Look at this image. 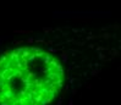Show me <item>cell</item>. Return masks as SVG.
<instances>
[{"label":"cell","mask_w":121,"mask_h":105,"mask_svg":"<svg viewBox=\"0 0 121 105\" xmlns=\"http://www.w3.org/2000/svg\"><path fill=\"white\" fill-rule=\"evenodd\" d=\"M61 62L37 46L0 55V105H48L64 86Z\"/></svg>","instance_id":"1"}]
</instances>
